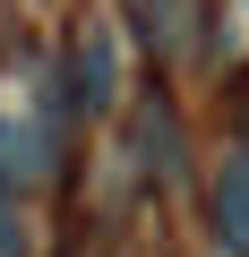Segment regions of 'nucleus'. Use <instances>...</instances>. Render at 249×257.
<instances>
[{
	"mask_svg": "<svg viewBox=\"0 0 249 257\" xmlns=\"http://www.w3.org/2000/svg\"><path fill=\"white\" fill-rule=\"evenodd\" d=\"M60 138H69V128L43 111V94H26V86H0V180H9L18 197L52 180V163H60Z\"/></svg>",
	"mask_w": 249,
	"mask_h": 257,
	"instance_id": "f257e3e1",
	"label": "nucleus"
},
{
	"mask_svg": "<svg viewBox=\"0 0 249 257\" xmlns=\"http://www.w3.org/2000/svg\"><path fill=\"white\" fill-rule=\"evenodd\" d=\"M206 214H215V240L223 257H249V146H232L206 180Z\"/></svg>",
	"mask_w": 249,
	"mask_h": 257,
	"instance_id": "f03ea898",
	"label": "nucleus"
},
{
	"mask_svg": "<svg viewBox=\"0 0 249 257\" xmlns=\"http://www.w3.org/2000/svg\"><path fill=\"white\" fill-rule=\"evenodd\" d=\"M120 9H129V26L146 35L155 69L189 60V43H198V0H120Z\"/></svg>",
	"mask_w": 249,
	"mask_h": 257,
	"instance_id": "7ed1b4c3",
	"label": "nucleus"
},
{
	"mask_svg": "<svg viewBox=\"0 0 249 257\" xmlns=\"http://www.w3.org/2000/svg\"><path fill=\"white\" fill-rule=\"evenodd\" d=\"M129 128H138V155L155 163V180H172V189H181V180H189V155H181V128H172V103H163V94H146Z\"/></svg>",
	"mask_w": 249,
	"mask_h": 257,
	"instance_id": "20e7f679",
	"label": "nucleus"
},
{
	"mask_svg": "<svg viewBox=\"0 0 249 257\" xmlns=\"http://www.w3.org/2000/svg\"><path fill=\"white\" fill-rule=\"evenodd\" d=\"M69 86H77V111H86V120L112 111V35H103V26H86V35L69 43Z\"/></svg>",
	"mask_w": 249,
	"mask_h": 257,
	"instance_id": "39448f33",
	"label": "nucleus"
},
{
	"mask_svg": "<svg viewBox=\"0 0 249 257\" xmlns=\"http://www.w3.org/2000/svg\"><path fill=\"white\" fill-rule=\"evenodd\" d=\"M0 9H9V0H0Z\"/></svg>",
	"mask_w": 249,
	"mask_h": 257,
	"instance_id": "423d86ee",
	"label": "nucleus"
}]
</instances>
